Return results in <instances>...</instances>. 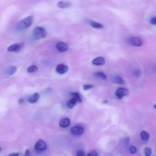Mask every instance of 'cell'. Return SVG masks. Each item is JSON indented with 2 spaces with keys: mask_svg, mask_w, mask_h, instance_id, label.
Here are the masks:
<instances>
[{
  "mask_svg": "<svg viewBox=\"0 0 156 156\" xmlns=\"http://www.w3.org/2000/svg\"><path fill=\"white\" fill-rule=\"evenodd\" d=\"M34 21L33 16H29L19 21L16 23V28L18 31H23L31 26Z\"/></svg>",
  "mask_w": 156,
  "mask_h": 156,
  "instance_id": "cell-1",
  "label": "cell"
},
{
  "mask_svg": "<svg viewBox=\"0 0 156 156\" xmlns=\"http://www.w3.org/2000/svg\"><path fill=\"white\" fill-rule=\"evenodd\" d=\"M47 33L44 27H37L34 28L33 31V36L34 39L38 40L46 37Z\"/></svg>",
  "mask_w": 156,
  "mask_h": 156,
  "instance_id": "cell-2",
  "label": "cell"
},
{
  "mask_svg": "<svg viewBox=\"0 0 156 156\" xmlns=\"http://www.w3.org/2000/svg\"><path fill=\"white\" fill-rule=\"evenodd\" d=\"M128 44L133 46L139 47L143 46V41L140 37H131L127 39Z\"/></svg>",
  "mask_w": 156,
  "mask_h": 156,
  "instance_id": "cell-3",
  "label": "cell"
},
{
  "mask_svg": "<svg viewBox=\"0 0 156 156\" xmlns=\"http://www.w3.org/2000/svg\"><path fill=\"white\" fill-rule=\"evenodd\" d=\"M24 45V43H16V44H13L8 48L7 50L9 52L16 53V52H19L23 48Z\"/></svg>",
  "mask_w": 156,
  "mask_h": 156,
  "instance_id": "cell-4",
  "label": "cell"
},
{
  "mask_svg": "<svg viewBox=\"0 0 156 156\" xmlns=\"http://www.w3.org/2000/svg\"><path fill=\"white\" fill-rule=\"evenodd\" d=\"M47 147V146L44 140L40 139L36 143L34 148L36 151L38 152H42V151H44L46 149Z\"/></svg>",
  "mask_w": 156,
  "mask_h": 156,
  "instance_id": "cell-5",
  "label": "cell"
},
{
  "mask_svg": "<svg viewBox=\"0 0 156 156\" xmlns=\"http://www.w3.org/2000/svg\"><path fill=\"white\" fill-rule=\"evenodd\" d=\"M129 91L124 88H119L115 92V95L118 99L121 100L125 96H127L129 94Z\"/></svg>",
  "mask_w": 156,
  "mask_h": 156,
  "instance_id": "cell-6",
  "label": "cell"
},
{
  "mask_svg": "<svg viewBox=\"0 0 156 156\" xmlns=\"http://www.w3.org/2000/svg\"><path fill=\"white\" fill-rule=\"evenodd\" d=\"M84 132V129L82 126H74L71 129V133L74 135H80L82 134Z\"/></svg>",
  "mask_w": 156,
  "mask_h": 156,
  "instance_id": "cell-7",
  "label": "cell"
},
{
  "mask_svg": "<svg viewBox=\"0 0 156 156\" xmlns=\"http://www.w3.org/2000/svg\"><path fill=\"white\" fill-rule=\"evenodd\" d=\"M68 70V67L64 64L58 65L56 68V71L60 75H63L66 73Z\"/></svg>",
  "mask_w": 156,
  "mask_h": 156,
  "instance_id": "cell-8",
  "label": "cell"
},
{
  "mask_svg": "<svg viewBox=\"0 0 156 156\" xmlns=\"http://www.w3.org/2000/svg\"><path fill=\"white\" fill-rule=\"evenodd\" d=\"M56 48L60 52H65L68 49L69 46L66 43L60 42L57 43Z\"/></svg>",
  "mask_w": 156,
  "mask_h": 156,
  "instance_id": "cell-9",
  "label": "cell"
},
{
  "mask_svg": "<svg viewBox=\"0 0 156 156\" xmlns=\"http://www.w3.org/2000/svg\"><path fill=\"white\" fill-rule=\"evenodd\" d=\"M39 97H40V95H39V94L36 93L29 96L27 99V101L30 103H35L39 100Z\"/></svg>",
  "mask_w": 156,
  "mask_h": 156,
  "instance_id": "cell-10",
  "label": "cell"
},
{
  "mask_svg": "<svg viewBox=\"0 0 156 156\" xmlns=\"http://www.w3.org/2000/svg\"><path fill=\"white\" fill-rule=\"evenodd\" d=\"M57 6L61 9H66L71 7V3L70 2L61 1L58 3Z\"/></svg>",
  "mask_w": 156,
  "mask_h": 156,
  "instance_id": "cell-11",
  "label": "cell"
},
{
  "mask_svg": "<svg viewBox=\"0 0 156 156\" xmlns=\"http://www.w3.org/2000/svg\"><path fill=\"white\" fill-rule=\"evenodd\" d=\"M92 63L93 65H94V66H102L105 63V59L104 58L100 57H98L93 59Z\"/></svg>",
  "mask_w": 156,
  "mask_h": 156,
  "instance_id": "cell-12",
  "label": "cell"
},
{
  "mask_svg": "<svg viewBox=\"0 0 156 156\" xmlns=\"http://www.w3.org/2000/svg\"><path fill=\"white\" fill-rule=\"evenodd\" d=\"M70 123V121L69 118H63L59 122V126L62 128H66L68 127Z\"/></svg>",
  "mask_w": 156,
  "mask_h": 156,
  "instance_id": "cell-13",
  "label": "cell"
},
{
  "mask_svg": "<svg viewBox=\"0 0 156 156\" xmlns=\"http://www.w3.org/2000/svg\"><path fill=\"white\" fill-rule=\"evenodd\" d=\"M113 81L117 84H124L125 83V81L122 78L118 76H115L113 77Z\"/></svg>",
  "mask_w": 156,
  "mask_h": 156,
  "instance_id": "cell-14",
  "label": "cell"
},
{
  "mask_svg": "<svg viewBox=\"0 0 156 156\" xmlns=\"http://www.w3.org/2000/svg\"><path fill=\"white\" fill-rule=\"evenodd\" d=\"M16 70H17V68L16 67L14 66H11L7 69L5 71V73L9 76H12L16 72Z\"/></svg>",
  "mask_w": 156,
  "mask_h": 156,
  "instance_id": "cell-15",
  "label": "cell"
},
{
  "mask_svg": "<svg viewBox=\"0 0 156 156\" xmlns=\"http://www.w3.org/2000/svg\"><path fill=\"white\" fill-rule=\"evenodd\" d=\"M94 76L96 79L101 80H106L107 77L106 75L102 72H97L94 74Z\"/></svg>",
  "mask_w": 156,
  "mask_h": 156,
  "instance_id": "cell-16",
  "label": "cell"
},
{
  "mask_svg": "<svg viewBox=\"0 0 156 156\" xmlns=\"http://www.w3.org/2000/svg\"><path fill=\"white\" fill-rule=\"evenodd\" d=\"M90 23L91 26L94 28L101 29V28H104V26L102 24L97 23V22H94V21H90Z\"/></svg>",
  "mask_w": 156,
  "mask_h": 156,
  "instance_id": "cell-17",
  "label": "cell"
},
{
  "mask_svg": "<svg viewBox=\"0 0 156 156\" xmlns=\"http://www.w3.org/2000/svg\"><path fill=\"white\" fill-rule=\"evenodd\" d=\"M78 102L76 99L73 97L72 99H70L67 103V106L69 109H72L76 104Z\"/></svg>",
  "mask_w": 156,
  "mask_h": 156,
  "instance_id": "cell-18",
  "label": "cell"
},
{
  "mask_svg": "<svg viewBox=\"0 0 156 156\" xmlns=\"http://www.w3.org/2000/svg\"><path fill=\"white\" fill-rule=\"evenodd\" d=\"M141 138L144 141H146L149 139V134L147 132L145 131H142L141 133Z\"/></svg>",
  "mask_w": 156,
  "mask_h": 156,
  "instance_id": "cell-19",
  "label": "cell"
},
{
  "mask_svg": "<svg viewBox=\"0 0 156 156\" xmlns=\"http://www.w3.org/2000/svg\"><path fill=\"white\" fill-rule=\"evenodd\" d=\"M70 94L72 95V97L76 99L78 102L81 103L82 102V100L80 96V94L78 92H72Z\"/></svg>",
  "mask_w": 156,
  "mask_h": 156,
  "instance_id": "cell-20",
  "label": "cell"
},
{
  "mask_svg": "<svg viewBox=\"0 0 156 156\" xmlns=\"http://www.w3.org/2000/svg\"><path fill=\"white\" fill-rule=\"evenodd\" d=\"M38 70V67L36 66H32L28 68L27 71L28 73H32L36 72Z\"/></svg>",
  "mask_w": 156,
  "mask_h": 156,
  "instance_id": "cell-21",
  "label": "cell"
},
{
  "mask_svg": "<svg viewBox=\"0 0 156 156\" xmlns=\"http://www.w3.org/2000/svg\"><path fill=\"white\" fill-rule=\"evenodd\" d=\"M152 149L149 147H146L144 149L145 154L146 156H150L152 154Z\"/></svg>",
  "mask_w": 156,
  "mask_h": 156,
  "instance_id": "cell-22",
  "label": "cell"
},
{
  "mask_svg": "<svg viewBox=\"0 0 156 156\" xmlns=\"http://www.w3.org/2000/svg\"><path fill=\"white\" fill-rule=\"evenodd\" d=\"M130 151L131 154H134L137 152V148L134 146H131L130 147Z\"/></svg>",
  "mask_w": 156,
  "mask_h": 156,
  "instance_id": "cell-23",
  "label": "cell"
},
{
  "mask_svg": "<svg viewBox=\"0 0 156 156\" xmlns=\"http://www.w3.org/2000/svg\"><path fill=\"white\" fill-rule=\"evenodd\" d=\"M93 87V85H92V84H86L83 85V88L84 90H89V89H91Z\"/></svg>",
  "mask_w": 156,
  "mask_h": 156,
  "instance_id": "cell-24",
  "label": "cell"
},
{
  "mask_svg": "<svg viewBox=\"0 0 156 156\" xmlns=\"http://www.w3.org/2000/svg\"><path fill=\"white\" fill-rule=\"evenodd\" d=\"M134 74L136 78H139L141 75V71L140 70L136 69V70H135Z\"/></svg>",
  "mask_w": 156,
  "mask_h": 156,
  "instance_id": "cell-25",
  "label": "cell"
},
{
  "mask_svg": "<svg viewBox=\"0 0 156 156\" xmlns=\"http://www.w3.org/2000/svg\"><path fill=\"white\" fill-rule=\"evenodd\" d=\"M87 156H98V153H97V151L93 150L89 153L87 154Z\"/></svg>",
  "mask_w": 156,
  "mask_h": 156,
  "instance_id": "cell-26",
  "label": "cell"
},
{
  "mask_svg": "<svg viewBox=\"0 0 156 156\" xmlns=\"http://www.w3.org/2000/svg\"><path fill=\"white\" fill-rule=\"evenodd\" d=\"M77 156H85V154L82 150H78L77 153Z\"/></svg>",
  "mask_w": 156,
  "mask_h": 156,
  "instance_id": "cell-27",
  "label": "cell"
},
{
  "mask_svg": "<svg viewBox=\"0 0 156 156\" xmlns=\"http://www.w3.org/2000/svg\"><path fill=\"white\" fill-rule=\"evenodd\" d=\"M150 23L153 25H156V16L152 17L150 20Z\"/></svg>",
  "mask_w": 156,
  "mask_h": 156,
  "instance_id": "cell-28",
  "label": "cell"
},
{
  "mask_svg": "<svg viewBox=\"0 0 156 156\" xmlns=\"http://www.w3.org/2000/svg\"><path fill=\"white\" fill-rule=\"evenodd\" d=\"M30 156V150L29 149H27L25 153L24 156Z\"/></svg>",
  "mask_w": 156,
  "mask_h": 156,
  "instance_id": "cell-29",
  "label": "cell"
},
{
  "mask_svg": "<svg viewBox=\"0 0 156 156\" xmlns=\"http://www.w3.org/2000/svg\"><path fill=\"white\" fill-rule=\"evenodd\" d=\"M19 156V154L17 153H12V154H9V156Z\"/></svg>",
  "mask_w": 156,
  "mask_h": 156,
  "instance_id": "cell-30",
  "label": "cell"
},
{
  "mask_svg": "<svg viewBox=\"0 0 156 156\" xmlns=\"http://www.w3.org/2000/svg\"><path fill=\"white\" fill-rule=\"evenodd\" d=\"M154 108L156 110V104L154 105Z\"/></svg>",
  "mask_w": 156,
  "mask_h": 156,
  "instance_id": "cell-31",
  "label": "cell"
},
{
  "mask_svg": "<svg viewBox=\"0 0 156 156\" xmlns=\"http://www.w3.org/2000/svg\"><path fill=\"white\" fill-rule=\"evenodd\" d=\"M2 147H0V152H1V151H2Z\"/></svg>",
  "mask_w": 156,
  "mask_h": 156,
  "instance_id": "cell-32",
  "label": "cell"
}]
</instances>
